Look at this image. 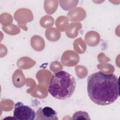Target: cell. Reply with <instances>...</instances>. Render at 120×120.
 Returning <instances> with one entry per match:
<instances>
[{"mask_svg": "<svg viewBox=\"0 0 120 120\" xmlns=\"http://www.w3.org/2000/svg\"><path fill=\"white\" fill-rule=\"evenodd\" d=\"M36 115L37 120H58L56 112L49 106L39 108L37 111Z\"/></svg>", "mask_w": 120, "mask_h": 120, "instance_id": "277c9868", "label": "cell"}, {"mask_svg": "<svg viewBox=\"0 0 120 120\" xmlns=\"http://www.w3.org/2000/svg\"><path fill=\"white\" fill-rule=\"evenodd\" d=\"M13 117L18 120H34L36 113L30 107L18 102L14 105Z\"/></svg>", "mask_w": 120, "mask_h": 120, "instance_id": "3957f363", "label": "cell"}, {"mask_svg": "<svg viewBox=\"0 0 120 120\" xmlns=\"http://www.w3.org/2000/svg\"><path fill=\"white\" fill-rule=\"evenodd\" d=\"M73 120H90V118L87 112L82 111H79L75 113L72 116Z\"/></svg>", "mask_w": 120, "mask_h": 120, "instance_id": "5b68a950", "label": "cell"}, {"mask_svg": "<svg viewBox=\"0 0 120 120\" xmlns=\"http://www.w3.org/2000/svg\"><path fill=\"white\" fill-rule=\"evenodd\" d=\"M87 93L98 105L111 104L119 97V78L113 74H105L101 71L94 73L87 79Z\"/></svg>", "mask_w": 120, "mask_h": 120, "instance_id": "6da1fadb", "label": "cell"}, {"mask_svg": "<svg viewBox=\"0 0 120 120\" xmlns=\"http://www.w3.org/2000/svg\"><path fill=\"white\" fill-rule=\"evenodd\" d=\"M76 84L75 79L71 74L61 70L52 74L48 85V91L54 98L65 100L73 95Z\"/></svg>", "mask_w": 120, "mask_h": 120, "instance_id": "7a4b0ae2", "label": "cell"}]
</instances>
